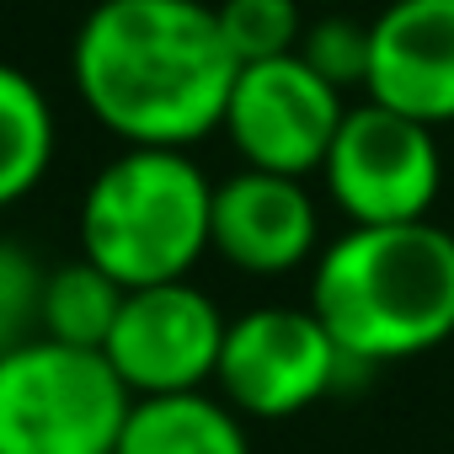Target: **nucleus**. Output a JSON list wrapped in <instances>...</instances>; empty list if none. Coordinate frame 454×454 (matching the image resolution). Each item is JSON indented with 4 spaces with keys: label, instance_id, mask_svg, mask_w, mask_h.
Wrapping results in <instances>:
<instances>
[{
    "label": "nucleus",
    "instance_id": "obj_11",
    "mask_svg": "<svg viewBox=\"0 0 454 454\" xmlns=\"http://www.w3.org/2000/svg\"><path fill=\"white\" fill-rule=\"evenodd\" d=\"M113 454H252L247 422L208 390L134 401Z\"/></svg>",
    "mask_w": 454,
    "mask_h": 454
},
{
    "label": "nucleus",
    "instance_id": "obj_3",
    "mask_svg": "<svg viewBox=\"0 0 454 454\" xmlns=\"http://www.w3.org/2000/svg\"><path fill=\"white\" fill-rule=\"evenodd\" d=\"M214 182L187 150H123L81 198V257L123 289L182 284L208 257Z\"/></svg>",
    "mask_w": 454,
    "mask_h": 454
},
{
    "label": "nucleus",
    "instance_id": "obj_8",
    "mask_svg": "<svg viewBox=\"0 0 454 454\" xmlns=\"http://www.w3.org/2000/svg\"><path fill=\"white\" fill-rule=\"evenodd\" d=\"M348 118V102L332 81H321L300 54L247 65L236 75L231 107H224V134L241 150L252 171L278 176H310L326 166L332 139Z\"/></svg>",
    "mask_w": 454,
    "mask_h": 454
},
{
    "label": "nucleus",
    "instance_id": "obj_6",
    "mask_svg": "<svg viewBox=\"0 0 454 454\" xmlns=\"http://www.w3.org/2000/svg\"><path fill=\"white\" fill-rule=\"evenodd\" d=\"M348 353L332 342L310 305H257L231 321L219 353V401L241 417H300L337 390L348 374Z\"/></svg>",
    "mask_w": 454,
    "mask_h": 454
},
{
    "label": "nucleus",
    "instance_id": "obj_5",
    "mask_svg": "<svg viewBox=\"0 0 454 454\" xmlns=\"http://www.w3.org/2000/svg\"><path fill=\"white\" fill-rule=\"evenodd\" d=\"M433 134L438 129L411 123L369 97L348 107L321 166V182L348 224L380 231V224H417L433 214V198L443 187V155Z\"/></svg>",
    "mask_w": 454,
    "mask_h": 454
},
{
    "label": "nucleus",
    "instance_id": "obj_13",
    "mask_svg": "<svg viewBox=\"0 0 454 454\" xmlns=\"http://www.w3.org/2000/svg\"><path fill=\"white\" fill-rule=\"evenodd\" d=\"M123 284H113L97 262L75 257V262H59L49 268L43 278V310H38V337H54L65 348H91L102 353L113 326H118V310H123Z\"/></svg>",
    "mask_w": 454,
    "mask_h": 454
},
{
    "label": "nucleus",
    "instance_id": "obj_4",
    "mask_svg": "<svg viewBox=\"0 0 454 454\" xmlns=\"http://www.w3.org/2000/svg\"><path fill=\"white\" fill-rule=\"evenodd\" d=\"M129 411L107 353L54 337L0 353V454H113Z\"/></svg>",
    "mask_w": 454,
    "mask_h": 454
},
{
    "label": "nucleus",
    "instance_id": "obj_15",
    "mask_svg": "<svg viewBox=\"0 0 454 454\" xmlns=\"http://www.w3.org/2000/svg\"><path fill=\"white\" fill-rule=\"evenodd\" d=\"M300 59L332 81L337 91H353L369 81V22H358L353 12H321L305 22V38H300Z\"/></svg>",
    "mask_w": 454,
    "mask_h": 454
},
{
    "label": "nucleus",
    "instance_id": "obj_17",
    "mask_svg": "<svg viewBox=\"0 0 454 454\" xmlns=\"http://www.w3.org/2000/svg\"><path fill=\"white\" fill-rule=\"evenodd\" d=\"M300 6H310V12H337V6H348V0H300Z\"/></svg>",
    "mask_w": 454,
    "mask_h": 454
},
{
    "label": "nucleus",
    "instance_id": "obj_10",
    "mask_svg": "<svg viewBox=\"0 0 454 454\" xmlns=\"http://www.w3.org/2000/svg\"><path fill=\"white\" fill-rule=\"evenodd\" d=\"M364 97L427 129L454 123V0H390L369 22Z\"/></svg>",
    "mask_w": 454,
    "mask_h": 454
},
{
    "label": "nucleus",
    "instance_id": "obj_1",
    "mask_svg": "<svg viewBox=\"0 0 454 454\" xmlns=\"http://www.w3.org/2000/svg\"><path fill=\"white\" fill-rule=\"evenodd\" d=\"M208 0H97L70 43L81 107L123 150H187L224 129L236 91Z\"/></svg>",
    "mask_w": 454,
    "mask_h": 454
},
{
    "label": "nucleus",
    "instance_id": "obj_9",
    "mask_svg": "<svg viewBox=\"0 0 454 454\" xmlns=\"http://www.w3.org/2000/svg\"><path fill=\"white\" fill-rule=\"evenodd\" d=\"M208 252L252 278H284L321 252V208L300 176L252 171L214 182Z\"/></svg>",
    "mask_w": 454,
    "mask_h": 454
},
{
    "label": "nucleus",
    "instance_id": "obj_16",
    "mask_svg": "<svg viewBox=\"0 0 454 454\" xmlns=\"http://www.w3.org/2000/svg\"><path fill=\"white\" fill-rule=\"evenodd\" d=\"M43 278H49V268L33 252L0 241V353H12V348L38 337Z\"/></svg>",
    "mask_w": 454,
    "mask_h": 454
},
{
    "label": "nucleus",
    "instance_id": "obj_7",
    "mask_svg": "<svg viewBox=\"0 0 454 454\" xmlns=\"http://www.w3.org/2000/svg\"><path fill=\"white\" fill-rule=\"evenodd\" d=\"M224 332H231V316H219V305L192 278H182V284L129 289L102 353L134 401L192 395L219 374Z\"/></svg>",
    "mask_w": 454,
    "mask_h": 454
},
{
    "label": "nucleus",
    "instance_id": "obj_2",
    "mask_svg": "<svg viewBox=\"0 0 454 454\" xmlns=\"http://www.w3.org/2000/svg\"><path fill=\"white\" fill-rule=\"evenodd\" d=\"M310 310L348 364H401L454 337V236L433 219L353 231L321 247Z\"/></svg>",
    "mask_w": 454,
    "mask_h": 454
},
{
    "label": "nucleus",
    "instance_id": "obj_12",
    "mask_svg": "<svg viewBox=\"0 0 454 454\" xmlns=\"http://www.w3.org/2000/svg\"><path fill=\"white\" fill-rule=\"evenodd\" d=\"M54 145H59V123L49 91L27 70L0 59V208H17L43 187L54 166Z\"/></svg>",
    "mask_w": 454,
    "mask_h": 454
},
{
    "label": "nucleus",
    "instance_id": "obj_14",
    "mask_svg": "<svg viewBox=\"0 0 454 454\" xmlns=\"http://www.w3.org/2000/svg\"><path fill=\"white\" fill-rule=\"evenodd\" d=\"M305 12L310 6H300V0H214V22L241 70L300 54L305 22H310Z\"/></svg>",
    "mask_w": 454,
    "mask_h": 454
}]
</instances>
